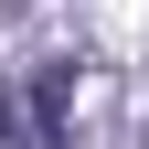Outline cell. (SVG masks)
I'll list each match as a JSON object with an SVG mask.
<instances>
[{
	"label": "cell",
	"mask_w": 149,
	"mask_h": 149,
	"mask_svg": "<svg viewBox=\"0 0 149 149\" xmlns=\"http://www.w3.org/2000/svg\"><path fill=\"white\" fill-rule=\"evenodd\" d=\"M64 117H74V64L0 74V149H64Z\"/></svg>",
	"instance_id": "6da1fadb"
}]
</instances>
